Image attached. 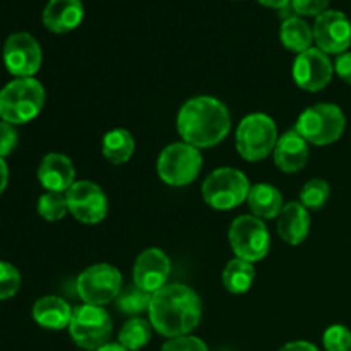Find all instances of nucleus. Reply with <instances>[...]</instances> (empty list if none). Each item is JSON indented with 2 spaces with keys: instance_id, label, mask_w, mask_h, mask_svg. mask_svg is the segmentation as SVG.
I'll list each match as a JSON object with an SVG mask.
<instances>
[{
  "instance_id": "nucleus-7",
  "label": "nucleus",
  "mask_w": 351,
  "mask_h": 351,
  "mask_svg": "<svg viewBox=\"0 0 351 351\" xmlns=\"http://www.w3.org/2000/svg\"><path fill=\"white\" fill-rule=\"evenodd\" d=\"M156 168L165 184L171 187H185L201 173V151L187 143L170 144L161 151Z\"/></svg>"
},
{
  "instance_id": "nucleus-12",
  "label": "nucleus",
  "mask_w": 351,
  "mask_h": 351,
  "mask_svg": "<svg viewBox=\"0 0 351 351\" xmlns=\"http://www.w3.org/2000/svg\"><path fill=\"white\" fill-rule=\"evenodd\" d=\"M41 47L29 33L10 34L3 45V64L17 79L33 77L41 67Z\"/></svg>"
},
{
  "instance_id": "nucleus-9",
  "label": "nucleus",
  "mask_w": 351,
  "mask_h": 351,
  "mask_svg": "<svg viewBox=\"0 0 351 351\" xmlns=\"http://www.w3.org/2000/svg\"><path fill=\"white\" fill-rule=\"evenodd\" d=\"M228 239L235 256L247 263L263 261L269 252V232L256 216H239L230 226Z\"/></svg>"
},
{
  "instance_id": "nucleus-33",
  "label": "nucleus",
  "mask_w": 351,
  "mask_h": 351,
  "mask_svg": "<svg viewBox=\"0 0 351 351\" xmlns=\"http://www.w3.org/2000/svg\"><path fill=\"white\" fill-rule=\"evenodd\" d=\"M17 146V130L12 123L0 122V158L7 156Z\"/></svg>"
},
{
  "instance_id": "nucleus-11",
  "label": "nucleus",
  "mask_w": 351,
  "mask_h": 351,
  "mask_svg": "<svg viewBox=\"0 0 351 351\" xmlns=\"http://www.w3.org/2000/svg\"><path fill=\"white\" fill-rule=\"evenodd\" d=\"M65 199H67L69 213L77 221L86 223V225L101 223L108 215V199L101 187L96 185L95 182H75L65 192Z\"/></svg>"
},
{
  "instance_id": "nucleus-10",
  "label": "nucleus",
  "mask_w": 351,
  "mask_h": 351,
  "mask_svg": "<svg viewBox=\"0 0 351 351\" xmlns=\"http://www.w3.org/2000/svg\"><path fill=\"white\" fill-rule=\"evenodd\" d=\"M75 287L84 304L103 307L117 300L122 291V274L110 264H95L81 273Z\"/></svg>"
},
{
  "instance_id": "nucleus-20",
  "label": "nucleus",
  "mask_w": 351,
  "mask_h": 351,
  "mask_svg": "<svg viewBox=\"0 0 351 351\" xmlns=\"http://www.w3.org/2000/svg\"><path fill=\"white\" fill-rule=\"evenodd\" d=\"M72 312L74 311L64 298L48 295L34 304L33 319L41 328L50 329V331H60V329L69 328Z\"/></svg>"
},
{
  "instance_id": "nucleus-29",
  "label": "nucleus",
  "mask_w": 351,
  "mask_h": 351,
  "mask_svg": "<svg viewBox=\"0 0 351 351\" xmlns=\"http://www.w3.org/2000/svg\"><path fill=\"white\" fill-rule=\"evenodd\" d=\"M322 343L328 351H350L351 350V331L346 326L335 324L326 329Z\"/></svg>"
},
{
  "instance_id": "nucleus-17",
  "label": "nucleus",
  "mask_w": 351,
  "mask_h": 351,
  "mask_svg": "<svg viewBox=\"0 0 351 351\" xmlns=\"http://www.w3.org/2000/svg\"><path fill=\"white\" fill-rule=\"evenodd\" d=\"M308 143L297 132L283 134L274 147V163L285 173H297L307 165Z\"/></svg>"
},
{
  "instance_id": "nucleus-36",
  "label": "nucleus",
  "mask_w": 351,
  "mask_h": 351,
  "mask_svg": "<svg viewBox=\"0 0 351 351\" xmlns=\"http://www.w3.org/2000/svg\"><path fill=\"white\" fill-rule=\"evenodd\" d=\"M7 182H9V168H7L3 158H0V194L5 191Z\"/></svg>"
},
{
  "instance_id": "nucleus-34",
  "label": "nucleus",
  "mask_w": 351,
  "mask_h": 351,
  "mask_svg": "<svg viewBox=\"0 0 351 351\" xmlns=\"http://www.w3.org/2000/svg\"><path fill=\"white\" fill-rule=\"evenodd\" d=\"M335 72L346 84H351V51H345V53L338 55L335 64Z\"/></svg>"
},
{
  "instance_id": "nucleus-31",
  "label": "nucleus",
  "mask_w": 351,
  "mask_h": 351,
  "mask_svg": "<svg viewBox=\"0 0 351 351\" xmlns=\"http://www.w3.org/2000/svg\"><path fill=\"white\" fill-rule=\"evenodd\" d=\"M161 351H209L208 345L195 336H178L171 338L161 346Z\"/></svg>"
},
{
  "instance_id": "nucleus-23",
  "label": "nucleus",
  "mask_w": 351,
  "mask_h": 351,
  "mask_svg": "<svg viewBox=\"0 0 351 351\" xmlns=\"http://www.w3.org/2000/svg\"><path fill=\"white\" fill-rule=\"evenodd\" d=\"M103 156L113 165H123L132 158L136 151V141L125 129H115L105 134L101 143Z\"/></svg>"
},
{
  "instance_id": "nucleus-27",
  "label": "nucleus",
  "mask_w": 351,
  "mask_h": 351,
  "mask_svg": "<svg viewBox=\"0 0 351 351\" xmlns=\"http://www.w3.org/2000/svg\"><path fill=\"white\" fill-rule=\"evenodd\" d=\"M329 195H331V187H329L328 182L322 180V178H312L302 189L300 202L307 209L317 211L328 204Z\"/></svg>"
},
{
  "instance_id": "nucleus-21",
  "label": "nucleus",
  "mask_w": 351,
  "mask_h": 351,
  "mask_svg": "<svg viewBox=\"0 0 351 351\" xmlns=\"http://www.w3.org/2000/svg\"><path fill=\"white\" fill-rule=\"evenodd\" d=\"M247 202H249V208L252 209L254 216L259 219L278 218L285 208L283 195L276 187L269 184H257L250 187Z\"/></svg>"
},
{
  "instance_id": "nucleus-35",
  "label": "nucleus",
  "mask_w": 351,
  "mask_h": 351,
  "mask_svg": "<svg viewBox=\"0 0 351 351\" xmlns=\"http://www.w3.org/2000/svg\"><path fill=\"white\" fill-rule=\"evenodd\" d=\"M280 351H319L317 346L308 341H293L285 345Z\"/></svg>"
},
{
  "instance_id": "nucleus-13",
  "label": "nucleus",
  "mask_w": 351,
  "mask_h": 351,
  "mask_svg": "<svg viewBox=\"0 0 351 351\" xmlns=\"http://www.w3.org/2000/svg\"><path fill=\"white\" fill-rule=\"evenodd\" d=\"M314 40L324 53L341 55L351 45V21L341 10H324L314 24Z\"/></svg>"
},
{
  "instance_id": "nucleus-37",
  "label": "nucleus",
  "mask_w": 351,
  "mask_h": 351,
  "mask_svg": "<svg viewBox=\"0 0 351 351\" xmlns=\"http://www.w3.org/2000/svg\"><path fill=\"white\" fill-rule=\"evenodd\" d=\"M263 5L273 7V9H285L287 5H290L291 0H259Z\"/></svg>"
},
{
  "instance_id": "nucleus-24",
  "label": "nucleus",
  "mask_w": 351,
  "mask_h": 351,
  "mask_svg": "<svg viewBox=\"0 0 351 351\" xmlns=\"http://www.w3.org/2000/svg\"><path fill=\"white\" fill-rule=\"evenodd\" d=\"M256 278V271H254L252 263H247L243 259H233L226 264L225 271H223V285L230 293H245L250 290Z\"/></svg>"
},
{
  "instance_id": "nucleus-14",
  "label": "nucleus",
  "mask_w": 351,
  "mask_h": 351,
  "mask_svg": "<svg viewBox=\"0 0 351 351\" xmlns=\"http://www.w3.org/2000/svg\"><path fill=\"white\" fill-rule=\"evenodd\" d=\"M335 74V65L329 60V55L319 48H308V50L298 53L293 62V79L298 88L305 91H321L331 82Z\"/></svg>"
},
{
  "instance_id": "nucleus-39",
  "label": "nucleus",
  "mask_w": 351,
  "mask_h": 351,
  "mask_svg": "<svg viewBox=\"0 0 351 351\" xmlns=\"http://www.w3.org/2000/svg\"><path fill=\"white\" fill-rule=\"evenodd\" d=\"M350 351H351V350H350Z\"/></svg>"
},
{
  "instance_id": "nucleus-25",
  "label": "nucleus",
  "mask_w": 351,
  "mask_h": 351,
  "mask_svg": "<svg viewBox=\"0 0 351 351\" xmlns=\"http://www.w3.org/2000/svg\"><path fill=\"white\" fill-rule=\"evenodd\" d=\"M151 322L141 317H134L123 324L119 332V343L129 351H139L149 343L151 339Z\"/></svg>"
},
{
  "instance_id": "nucleus-5",
  "label": "nucleus",
  "mask_w": 351,
  "mask_h": 351,
  "mask_svg": "<svg viewBox=\"0 0 351 351\" xmlns=\"http://www.w3.org/2000/svg\"><path fill=\"white\" fill-rule=\"evenodd\" d=\"M249 178L237 168H218L202 184V197L218 211L239 208L249 197Z\"/></svg>"
},
{
  "instance_id": "nucleus-1",
  "label": "nucleus",
  "mask_w": 351,
  "mask_h": 351,
  "mask_svg": "<svg viewBox=\"0 0 351 351\" xmlns=\"http://www.w3.org/2000/svg\"><path fill=\"white\" fill-rule=\"evenodd\" d=\"M201 298L185 285H165L151 298V326L170 339L191 335L201 322Z\"/></svg>"
},
{
  "instance_id": "nucleus-28",
  "label": "nucleus",
  "mask_w": 351,
  "mask_h": 351,
  "mask_svg": "<svg viewBox=\"0 0 351 351\" xmlns=\"http://www.w3.org/2000/svg\"><path fill=\"white\" fill-rule=\"evenodd\" d=\"M69 211L67 199L60 192H45L38 199V215L47 221H58Z\"/></svg>"
},
{
  "instance_id": "nucleus-18",
  "label": "nucleus",
  "mask_w": 351,
  "mask_h": 351,
  "mask_svg": "<svg viewBox=\"0 0 351 351\" xmlns=\"http://www.w3.org/2000/svg\"><path fill=\"white\" fill-rule=\"evenodd\" d=\"M84 17L81 0H48L43 10V24L53 33L75 29Z\"/></svg>"
},
{
  "instance_id": "nucleus-32",
  "label": "nucleus",
  "mask_w": 351,
  "mask_h": 351,
  "mask_svg": "<svg viewBox=\"0 0 351 351\" xmlns=\"http://www.w3.org/2000/svg\"><path fill=\"white\" fill-rule=\"evenodd\" d=\"M329 0H291V7L300 16H319L328 10Z\"/></svg>"
},
{
  "instance_id": "nucleus-19",
  "label": "nucleus",
  "mask_w": 351,
  "mask_h": 351,
  "mask_svg": "<svg viewBox=\"0 0 351 351\" xmlns=\"http://www.w3.org/2000/svg\"><path fill=\"white\" fill-rule=\"evenodd\" d=\"M311 232V215L302 202H288L278 216V233L290 245H300Z\"/></svg>"
},
{
  "instance_id": "nucleus-16",
  "label": "nucleus",
  "mask_w": 351,
  "mask_h": 351,
  "mask_svg": "<svg viewBox=\"0 0 351 351\" xmlns=\"http://www.w3.org/2000/svg\"><path fill=\"white\" fill-rule=\"evenodd\" d=\"M75 170L67 156L50 153L43 158L38 168V180L48 192H67L75 184Z\"/></svg>"
},
{
  "instance_id": "nucleus-4",
  "label": "nucleus",
  "mask_w": 351,
  "mask_h": 351,
  "mask_svg": "<svg viewBox=\"0 0 351 351\" xmlns=\"http://www.w3.org/2000/svg\"><path fill=\"white\" fill-rule=\"evenodd\" d=\"M346 129V117L338 105L319 103L305 110L297 120L295 130L314 146L336 143Z\"/></svg>"
},
{
  "instance_id": "nucleus-2",
  "label": "nucleus",
  "mask_w": 351,
  "mask_h": 351,
  "mask_svg": "<svg viewBox=\"0 0 351 351\" xmlns=\"http://www.w3.org/2000/svg\"><path fill=\"white\" fill-rule=\"evenodd\" d=\"M232 117L219 99L211 96H197L185 103L177 117V129L184 143L208 149L228 136Z\"/></svg>"
},
{
  "instance_id": "nucleus-15",
  "label": "nucleus",
  "mask_w": 351,
  "mask_h": 351,
  "mask_svg": "<svg viewBox=\"0 0 351 351\" xmlns=\"http://www.w3.org/2000/svg\"><path fill=\"white\" fill-rule=\"evenodd\" d=\"M171 264L167 254L160 249H147L134 264V285L149 293H156L167 285Z\"/></svg>"
},
{
  "instance_id": "nucleus-6",
  "label": "nucleus",
  "mask_w": 351,
  "mask_h": 351,
  "mask_svg": "<svg viewBox=\"0 0 351 351\" xmlns=\"http://www.w3.org/2000/svg\"><path fill=\"white\" fill-rule=\"evenodd\" d=\"M278 143L276 123L264 113H252L237 129V149L247 161L266 160Z\"/></svg>"
},
{
  "instance_id": "nucleus-8",
  "label": "nucleus",
  "mask_w": 351,
  "mask_h": 351,
  "mask_svg": "<svg viewBox=\"0 0 351 351\" xmlns=\"http://www.w3.org/2000/svg\"><path fill=\"white\" fill-rule=\"evenodd\" d=\"M69 332L75 345L82 350H98L112 336V319L103 307L84 304L72 312Z\"/></svg>"
},
{
  "instance_id": "nucleus-26",
  "label": "nucleus",
  "mask_w": 351,
  "mask_h": 351,
  "mask_svg": "<svg viewBox=\"0 0 351 351\" xmlns=\"http://www.w3.org/2000/svg\"><path fill=\"white\" fill-rule=\"evenodd\" d=\"M151 298H153V293L143 290L137 285H132V287H127L120 291L115 305L122 314L137 315L144 311H149Z\"/></svg>"
},
{
  "instance_id": "nucleus-3",
  "label": "nucleus",
  "mask_w": 351,
  "mask_h": 351,
  "mask_svg": "<svg viewBox=\"0 0 351 351\" xmlns=\"http://www.w3.org/2000/svg\"><path fill=\"white\" fill-rule=\"evenodd\" d=\"M45 105V88L34 77L16 79L0 91V117L12 125L38 117Z\"/></svg>"
},
{
  "instance_id": "nucleus-38",
  "label": "nucleus",
  "mask_w": 351,
  "mask_h": 351,
  "mask_svg": "<svg viewBox=\"0 0 351 351\" xmlns=\"http://www.w3.org/2000/svg\"><path fill=\"white\" fill-rule=\"evenodd\" d=\"M95 351H129V350L123 348L120 343H106V345L99 346V348L95 350Z\"/></svg>"
},
{
  "instance_id": "nucleus-30",
  "label": "nucleus",
  "mask_w": 351,
  "mask_h": 351,
  "mask_svg": "<svg viewBox=\"0 0 351 351\" xmlns=\"http://www.w3.org/2000/svg\"><path fill=\"white\" fill-rule=\"evenodd\" d=\"M21 288V274L12 264L0 261V300L12 298Z\"/></svg>"
},
{
  "instance_id": "nucleus-22",
  "label": "nucleus",
  "mask_w": 351,
  "mask_h": 351,
  "mask_svg": "<svg viewBox=\"0 0 351 351\" xmlns=\"http://www.w3.org/2000/svg\"><path fill=\"white\" fill-rule=\"evenodd\" d=\"M280 38L281 43L291 51H302L308 50L314 41V29L311 27V24L305 19H302L300 16H290L283 21L280 29Z\"/></svg>"
}]
</instances>
